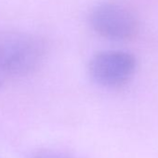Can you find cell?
I'll return each instance as SVG.
<instances>
[{"mask_svg": "<svg viewBox=\"0 0 158 158\" xmlns=\"http://www.w3.org/2000/svg\"><path fill=\"white\" fill-rule=\"evenodd\" d=\"M44 42L37 36L19 32H0V87L8 79L26 75L42 63Z\"/></svg>", "mask_w": 158, "mask_h": 158, "instance_id": "obj_1", "label": "cell"}, {"mask_svg": "<svg viewBox=\"0 0 158 158\" xmlns=\"http://www.w3.org/2000/svg\"><path fill=\"white\" fill-rule=\"evenodd\" d=\"M137 66L135 57L122 50H103L96 53L89 65V74L101 86L116 89L132 78Z\"/></svg>", "mask_w": 158, "mask_h": 158, "instance_id": "obj_2", "label": "cell"}, {"mask_svg": "<svg viewBox=\"0 0 158 158\" xmlns=\"http://www.w3.org/2000/svg\"><path fill=\"white\" fill-rule=\"evenodd\" d=\"M90 23L102 36L112 40H127L138 32V21L133 12L116 2L106 1L90 12Z\"/></svg>", "mask_w": 158, "mask_h": 158, "instance_id": "obj_3", "label": "cell"}, {"mask_svg": "<svg viewBox=\"0 0 158 158\" xmlns=\"http://www.w3.org/2000/svg\"><path fill=\"white\" fill-rule=\"evenodd\" d=\"M34 158H71L68 155L52 150H44L39 152H37Z\"/></svg>", "mask_w": 158, "mask_h": 158, "instance_id": "obj_4", "label": "cell"}]
</instances>
